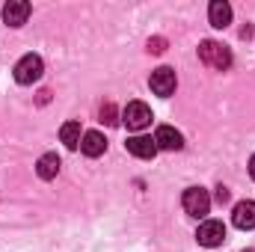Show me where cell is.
Instances as JSON below:
<instances>
[{
	"mask_svg": "<svg viewBox=\"0 0 255 252\" xmlns=\"http://www.w3.org/2000/svg\"><path fill=\"white\" fill-rule=\"evenodd\" d=\"M199 60L205 65H211V68H217V71H223V68L232 65V54H229V48L220 45V42H202V45H199Z\"/></svg>",
	"mask_w": 255,
	"mask_h": 252,
	"instance_id": "cell-1",
	"label": "cell"
},
{
	"mask_svg": "<svg viewBox=\"0 0 255 252\" xmlns=\"http://www.w3.org/2000/svg\"><path fill=\"white\" fill-rule=\"evenodd\" d=\"M42 71H45L42 57L27 54V57H21V60H18V65H15V80H18L21 86H30V83H36V80L42 77Z\"/></svg>",
	"mask_w": 255,
	"mask_h": 252,
	"instance_id": "cell-2",
	"label": "cell"
},
{
	"mask_svg": "<svg viewBox=\"0 0 255 252\" xmlns=\"http://www.w3.org/2000/svg\"><path fill=\"white\" fill-rule=\"evenodd\" d=\"M122 125L128 130H142V127L151 125V110H148V104H142V101H130L125 110H122Z\"/></svg>",
	"mask_w": 255,
	"mask_h": 252,
	"instance_id": "cell-3",
	"label": "cell"
},
{
	"mask_svg": "<svg viewBox=\"0 0 255 252\" xmlns=\"http://www.w3.org/2000/svg\"><path fill=\"white\" fill-rule=\"evenodd\" d=\"M148 83H151V92L154 95H160V98H169L172 92H175V71L169 68V65H160V68H154L151 71V77H148Z\"/></svg>",
	"mask_w": 255,
	"mask_h": 252,
	"instance_id": "cell-4",
	"label": "cell"
},
{
	"mask_svg": "<svg viewBox=\"0 0 255 252\" xmlns=\"http://www.w3.org/2000/svg\"><path fill=\"white\" fill-rule=\"evenodd\" d=\"M181 205H184V211L190 217H205L211 211V196H208V190H202V187H190V190H184Z\"/></svg>",
	"mask_w": 255,
	"mask_h": 252,
	"instance_id": "cell-5",
	"label": "cell"
},
{
	"mask_svg": "<svg viewBox=\"0 0 255 252\" xmlns=\"http://www.w3.org/2000/svg\"><path fill=\"white\" fill-rule=\"evenodd\" d=\"M196 241H199L202 247H220V244L226 241V226H223L220 220H208V223L199 226Z\"/></svg>",
	"mask_w": 255,
	"mask_h": 252,
	"instance_id": "cell-6",
	"label": "cell"
},
{
	"mask_svg": "<svg viewBox=\"0 0 255 252\" xmlns=\"http://www.w3.org/2000/svg\"><path fill=\"white\" fill-rule=\"evenodd\" d=\"M154 145H157V151H178L184 145V136L172 125H160L154 133Z\"/></svg>",
	"mask_w": 255,
	"mask_h": 252,
	"instance_id": "cell-7",
	"label": "cell"
},
{
	"mask_svg": "<svg viewBox=\"0 0 255 252\" xmlns=\"http://www.w3.org/2000/svg\"><path fill=\"white\" fill-rule=\"evenodd\" d=\"M27 18H30V3L27 0H9L3 6V21L9 27H21V24H27Z\"/></svg>",
	"mask_w": 255,
	"mask_h": 252,
	"instance_id": "cell-8",
	"label": "cell"
},
{
	"mask_svg": "<svg viewBox=\"0 0 255 252\" xmlns=\"http://www.w3.org/2000/svg\"><path fill=\"white\" fill-rule=\"evenodd\" d=\"M232 223L238 226V229H255V202L253 199H244V202H238L235 205V211H232Z\"/></svg>",
	"mask_w": 255,
	"mask_h": 252,
	"instance_id": "cell-9",
	"label": "cell"
},
{
	"mask_svg": "<svg viewBox=\"0 0 255 252\" xmlns=\"http://www.w3.org/2000/svg\"><path fill=\"white\" fill-rule=\"evenodd\" d=\"M125 148L133 157H139V160H151V157L157 154V145H154L151 136H130L125 142Z\"/></svg>",
	"mask_w": 255,
	"mask_h": 252,
	"instance_id": "cell-10",
	"label": "cell"
},
{
	"mask_svg": "<svg viewBox=\"0 0 255 252\" xmlns=\"http://www.w3.org/2000/svg\"><path fill=\"white\" fill-rule=\"evenodd\" d=\"M208 21H211V27L226 30V27L232 24V6H229L226 0H214V3L208 6Z\"/></svg>",
	"mask_w": 255,
	"mask_h": 252,
	"instance_id": "cell-11",
	"label": "cell"
},
{
	"mask_svg": "<svg viewBox=\"0 0 255 252\" xmlns=\"http://www.w3.org/2000/svg\"><path fill=\"white\" fill-rule=\"evenodd\" d=\"M104 148H107L104 133H98V130H86V133H83V139H80V151H83L86 157H101Z\"/></svg>",
	"mask_w": 255,
	"mask_h": 252,
	"instance_id": "cell-12",
	"label": "cell"
},
{
	"mask_svg": "<svg viewBox=\"0 0 255 252\" xmlns=\"http://www.w3.org/2000/svg\"><path fill=\"white\" fill-rule=\"evenodd\" d=\"M60 157L57 154H42L39 157V163H36V172H39V178H45V181H51V178H57L60 175Z\"/></svg>",
	"mask_w": 255,
	"mask_h": 252,
	"instance_id": "cell-13",
	"label": "cell"
},
{
	"mask_svg": "<svg viewBox=\"0 0 255 252\" xmlns=\"http://www.w3.org/2000/svg\"><path fill=\"white\" fill-rule=\"evenodd\" d=\"M60 139H63L65 148H80V139H83V133H80V122H65L60 127Z\"/></svg>",
	"mask_w": 255,
	"mask_h": 252,
	"instance_id": "cell-14",
	"label": "cell"
},
{
	"mask_svg": "<svg viewBox=\"0 0 255 252\" xmlns=\"http://www.w3.org/2000/svg\"><path fill=\"white\" fill-rule=\"evenodd\" d=\"M217 202L223 205V202H229V190L226 187H217Z\"/></svg>",
	"mask_w": 255,
	"mask_h": 252,
	"instance_id": "cell-15",
	"label": "cell"
},
{
	"mask_svg": "<svg viewBox=\"0 0 255 252\" xmlns=\"http://www.w3.org/2000/svg\"><path fill=\"white\" fill-rule=\"evenodd\" d=\"M250 175H253V181H255V154L250 157Z\"/></svg>",
	"mask_w": 255,
	"mask_h": 252,
	"instance_id": "cell-16",
	"label": "cell"
},
{
	"mask_svg": "<svg viewBox=\"0 0 255 252\" xmlns=\"http://www.w3.org/2000/svg\"><path fill=\"white\" fill-rule=\"evenodd\" d=\"M247 252H253V250H247Z\"/></svg>",
	"mask_w": 255,
	"mask_h": 252,
	"instance_id": "cell-17",
	"label": "cell"
}]
</instances>
